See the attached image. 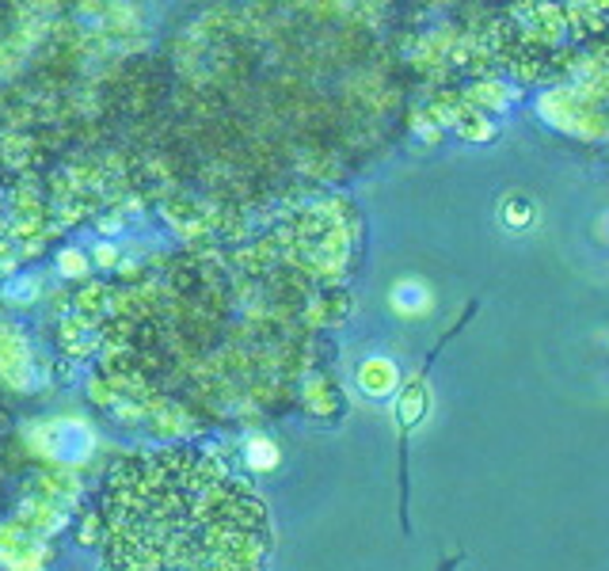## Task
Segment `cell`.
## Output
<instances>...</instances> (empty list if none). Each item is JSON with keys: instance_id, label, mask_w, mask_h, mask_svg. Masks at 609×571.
I'll list each match as a JSON object with an SVG mask.
<instances>
[{"instance_id": "cell-1", "label": "cell", "mask_w": 609, "mask_h": 571, "mask_svg": "<svg viewBox=\"0 0 609 571\" xmlns=\"http://www.w3.org/2000/svg\"><path fill=\"white\" fill-rule=\"evenodd\" d=\"M115 571H255L263 511L225 469L187 450L130 457L103 488Z\"/></svg>"}]
</instances>
